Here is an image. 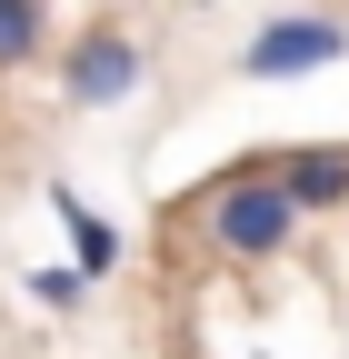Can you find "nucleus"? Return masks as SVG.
Wrapping results in <instances>:
<instances>
[{
    "label": "nucleus",
    "mask_w": 349,
    "mask_h": 359,
    "mask_svg": "<svg viewBox=\"0 0 349 359\" xmlns=\"http://www.w3.org/2000/svg\"><path fill=\"white\" fill-rule=\"evenodd\" d=\"M190 219H200V240L220 250V259L259 269V259H280V250L299 240V219H310V210L289 200L280 170H220V180L190 200Z\"/></svg>",
    "instance_id": "f257e3e1"
},
{
    "label": "nucleus",
    "mask_w": 349,
    "mask_h": 359,
    "mask_svg": "<svg viewBox=\"0 0 349 359\" xmlns=\"http://www.w3.org/2000/svg\"><path fill=\"white\" fill-rule=\"evenodd\" d=\"M140 80H150V50H140L120 20L80 30L70 50H60V100H70V110H120V100H140Z\"/></svg>",
    "instance_id": "f03ea898"
},
{
    "label": "nucleus",
    "mask_w": 349,
    "mask_h": 359,
    "mask_svg": "<svg viewBox=\"0 0 349 359\" xmlns=\"http://www.w3.org/2000/svg\"><path fill=\"white\" fill-rule=\"evenodd\" d=\"M329 60H349V20L339 11H280V20H259L240 40V70L249 80H310Z\"/></svg>",
    "instance_id": "7ed1b4c3"
},
{
    "label": "nucleus",
    "mask_w": 349,
    "mask_h": 359,
    "mask_svg": "<svg viewBox=\"0 0 349 359\" xmlns=\"http://www.w3.org/2000/svg\"><path fill=\"white\" fill-rule=\"evenodd\" d=\"M280 180H289V200L299 210H349V140H310V150H289V160H270Z\"/></svg>",
    "instance_id": "20e7f679"
},
{
    "label": "nucleus",
    "mask_w": 349,
    "mask_h": 359,
    "mask_svg": "<svg viewBox=\"0 0 349 359\" xmlns=\"http://www.w3.org/2000/svg\"><path fill=\"white\" fill-rule=\"evenodd\" d=\"M50 210H60V230H70V250H80V269H90V280H100V269H120V230H110V219H100L90 200L50 190Z\"/></svg>",
    "instance_id": "39448f33"
},
{
    "label": "nucleus",
    "mask_w": 349,
    "mask_h": 359,
    "mask_svg": "<svg viewBox=\"0 0 349 359\" xmlns=\"http://www.w3.org/2000/svg\"><path fill=\"white\" fill-rule=\"evenodd\" d=\"M40 30H50L40 0H0V70H30L40 60Z\"/></svg>",
    "instance_id": "423d86ee"
},
{
    "label": "nucleus",
    "mask_w": 349,
    "mask_h": 359,
    "mask_svg": "<svg viewBox=\"0 0 349 359\" xmlns=\"http://www.w3.org/2000/svg\"><path fill=\"white\" fill-rule=\"evenodd\" d=\"M30 299L40 309H80L90 299V269H30Z\"/></svg>",
    "instance_id": "0eeeda50"
}]
</instances>
